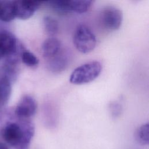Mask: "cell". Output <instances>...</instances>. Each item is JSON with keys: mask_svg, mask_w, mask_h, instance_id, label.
<instances>
[{"mask_svg": "<svg viewBox=\"0 0 149 149\" xmlns=\"http://www.w3.org/2000/svg\"><path fill=\"white\" fill-rule=\"evenodd\" d=\"M62 49L61 41L54 37L46 39L43 42L41 47L42 55L47 61L56 55Z\"/></svg>", "mask_w": 149, "mask_h": 149, "instance_id": "9", "label": "cell"}, {"mask_svg": "<svg viewBox=\"0 0 149 149\" xmlns=\"http://www.w3.org/2000/svg\"><path fill=\"white\" fill-rule=\"evenodd\" d=\"M134 138L141 145H146L149 141V125L148 123L140 126L136 131Z\"/></svg>", "mask_w": 149, "mask_h": 149, "instance_id": "13", "label": "cell"}, {"mask_svg": "<svg viewBox=\"0 0 149 149\" xmlns=\"http://www.w3.org/2000/svg\"><path fill=\"white\" fill-rule=\"evenodd\" d=\"M22 61L26 65L29 67L37 66L39 63V60L37 57L32 52L29 51H24L21 55Z\"/></svg>", "mask_w": 149, "mask_h": 149, "instance_id": "15", "label": "cell"}, {"mask_svg": "<svg viewBox=\"0 0 149 149\" xmlns=\"http://www.w3.org/2000/svg\"><path fill=\"white\" fill-rule=\"evenodd\" d=\"M48 5L57 12L83 13L90 8L93 1L90 0L66 1L55 0L47 2Z\"/></svg>", "mask_w": 149, "mask_h": 149, "instance_id": "4", "label": "cell"}, {"mask_svg": "<svg viewBox=\"0 0 149 149\" xmlns=\"http://www.w3.org/2000/svg\"><path fill=\"white\" fill-rule=\"evenodd\" d=\"M15 11L16 17L26 20L31 17L40 8L41 2L36 1H15Z\"/></svg>", "mask_w": 149, "mask_h": 149, "instance_id": "6", "label": "cell"}, {"mask_svg": "<svg viewBox=\"0 0 149 149\" xmlns=\"http://www.w3.org/2000/svg\"><path fill=\"white\" fill-rule=\"evenodd\" d=\"M100 20L106 29L110 30H116L122 24L123 14L120 9L113 6H108L101 12Z\"/></svg>", "mask_w": 149, "mask_h": 149, "instance_id": "5", "label": "cell"}, {"mask_svg": "<svg viewBox=\"0 0 149 149\" xmlns=\"http://www.w3.org/2000/svg\"><path fill=\"white\" fill-rule=\"evenodd\" d=\"M73 41L77 51L83 54H87L92 51L97 43L94 34L84 24H80L76 29Z\"/></svg>", "mask_w": 149, "mask_h": 149, "instance_id": "3", "label": "cell"}, {"mask_svg": "<svg viewBox=\"0 0 149 149\" xmlns=\"http://www.w3.org/2000/svg\"><path fill=\"white\" fill-rule=\"evenodd\" d=\"M17 49V41L11 33L0 31V59L5 56L12 55Z\"/></svg>", "mask_w": 149, "mask_h": 149, "instance_id": "8", "label": "cell"}, {"mask_svg": "<svg viewBox=\"0 0 149 149\" xmlns=\"http://www.w3.org/2000/svg\"><path fill=\"white\" fill-rule=\"evenodd\" d=\"M108 109L111 116L113 118H116L121 115L122 107L120 103L116 101H112L108 104Z\"/></svg>", "mask_w": 149, "mask_h": 149, "instance_id": "16", "label": "cell"}, {"mask_svg": "<svg viewBox=\"0 0 149 149\" xmlns=\"http://www.w3.org/2000/svg\"><path fill=\"white\" fill-rule=\"evenodd\" d=\"M0 149H8V148L5 144L0 143Z\"/></svg>", "mask_w": 149, "mask_h": 149, "instance_id": "17", "label": "cell"}, {"mask_svg": "<svg viewBox=\"0 0 149 149\" xmlns=\"http://www.w3.org/2000/svg\"><path fill=\"white\" fill-rule=\"evenodd\" d=\"M67 52L62 49L56 55L48 60V66L53 72H60L68 66L69 59Z\"/></svg>", "mask_w": 149, "mask_h": 149, "instance_id": "10", "label": "cell"}, {"mask_svg": "<svg viewBox=\"0 0 149 149\" xmlns=\"http://www.w3.org/2000/svg\"><path fill=\"white\" fill-rule=\"evenodd\" d=\"M102 70L101 63L91 61L76 68L70 76V81L74 84H83L95 79Z\"/></svg>", "mask_w": 149, "mask_h": 149, "instance_id": "2", "label": "cell"}, {"mask_svg": "<svg viewBox=\"0 0 149 149\" xmlns=\"http://www.w3.org/2000/svg\"><path fill=\"white\" fill-rule=\"evenodd\" d=\"M11 87L9 80L6 77L0 79V106L5 104L10 94Z\"/></svg>", "mask_w": 149, "mask_h": 149, "instance_id": "14", "label": "cell"}, {"mask_svg": "<svg viewBox=\"0 0 149 149\" xmlns=\"http://www.w3.org/2000/svg\"><path fill=\"white\" fill-rule=\"evenodd\" d=\"M34 133V126L27 120L9 123L1 132L3 139L16 149H27Z\"/></svg>", "mask_w": 149, "mask_h": 149, "instance_id": "1", "label": "cell"}, {"mask_svg": "<svg viewBox=\"0 0 149 149\" xmlns=\"http://www.w3.org/2000/svg\"><path fill=\"white\" fill-rule=\"evenodd\" d=\"M43 26L45 32L49 36H54L59 31V23L58 21L54 17L49 16L44 17Z\"/></svg>", "mask_w": 149, "mask_h": 149, "instance_id": "12", "label": "cell"}, {"mask_svg": "<svg viewBox=\"0 0 149 149\" xmlns=\"http://www.w3.org/2000/svg\"><path fill=\"white\" fill-rule=\"evenodd\" d=\"M37 109L36 100L29 95H24L19 101L15 109V114L22 119L29 118L33 116Z\"/></svg>", "mask_w": 149, "mask_h": 149, "instance_id": "7", "label": "cell"}, {"mask_svg": "<svg viewBox=\"0 0 149 149\" xmlns=\"http://www.w3.org/2000/svg\"><path fill=\"white\" fill-rule=\"evenodd\" d=\"M16 17L14 2L10 1H0V20L10 22Z\"/></svg>", "mask_w": 149, "mask_h": 149, "instance_id": "11", "label": "cell"}]
</instances>
